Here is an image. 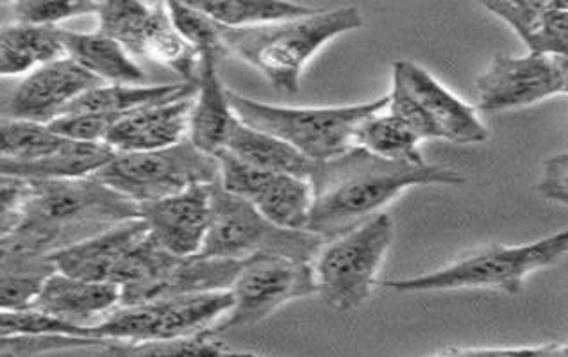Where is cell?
Wrapping results in <instances>:
<instances>
[{"label": "cell", "mask_w": 568, "mask_h": 357, "mask_svg": "<svg viewBox=\"0 0 568 357\" xmlns=\"http://www.w3.org/2000/svg\"><path fill=\"white\" fill-rule=\"evenodd\" d=\"M462 183L465 177L456 170L383 160L365 149L353 147L335 160L313 165V204L306 231L331 242L379 215L381 207L399 197L404 190Z\"/></svg>", "instance_id": "obj_2"}, {"label": "cell", "mask_w": 568, "mask_h": 357, "mask_svg": "<svg viewBox=\"0 0 568 357\" xmlns=\"http://www.w3.org/2000/svg\"><path fill=\"white\" fill-rule=\"evenodd\" d=\"M227 99L240 122L280 137L313 163L335 160L351 151L359 125L389 104V95H386L342 108H284L253 101L230 88Z\"/></svg>", "instance_id": "obj_4"}, {"label": "cell", "mask_w": 568, "mask_h": 357, "mask_svg": "<svg viewBox=\"0 0 568 357\" xmlns=\"http://www.w3.org/2000/svg\"><path fill=\"white\" fill-rule=\"evenodd\" d=\"M558 64L559 75H561V88L564 93H568V58H555Z\"/></svg>", "instance_id": "obj_40"}, {"label": "cell", "mask_w": 568, "mask_h": 357, "mask_svg": "<svg viewBox=\"0 0 568 357\" xmlns=\"http://www.w3.org/2000/svg\"><path fill=\"white\" fill-rule=\"evenodd\" d=\"M124 119V116H122ZM120 116L97 115V113H83V115H64L55 119L49 128L55 134L67 137L70 142L104 143L111 128L119 122Z\"/></svg>", "instance_id": "obj_37"}, {"label": "cell", "mask_w": 568, "mask_h": 357, "mask_svg": "<svg viewBox=\"0 0 568 357\" xmlns=\"http://www.w3.org/2000/svg\"><path fill=\"white\" fill-rule=\"evenodd\" d=\"M526 43L529 54L568 58V2H485Z\"/></svg>", "instance_id": "obj_19"}, {"label": "cell", "mask_w": 568, "mask_h": 357, "mask_svg": "<svg viewBox=\"0 0 568 357\" xmlns=\"http://www.w3.org/2000/svg\"><path fill=\"white\" fill-rule=\"evenodd\" d=\"M211 184H195L163 201L140 204L154 242L174 256H199L211 227Z\"/></svg>", "instance_id": "obj_14"}, {"label": "cell", "mask_w": 568, "mask_h": 357, "mask_svg": "<svg viewBox=\"0 0 568 357\" xmlns=\"http://www.w3.org/2000/svg\"><path fill=\"white\" fill-rule=\"evenodd\" d=\"M363 14L354 6L318 10L303 19L268 23L257 28H222L225 49L265 75L281 93L294 95L307 61L322 47L345 32L362 28Z\"/></svg>", "instance_id": "obj_3"}, {"label": "cell", "mask_w": 568, "mask_h": 357, "mask_svg": "<svg viewBox=\"0 0 568 357\" xmlns=\"http://www.w3.org/2000/svg\"><path fill=\"white\" fill-rule=\"evenodd\" d=\"M211 227L199 253L207 259L245 262L268 254L312 263L327 243L318 234L277 227L251 202L225 192L221 183L211 184Z\"/></svg>", "instance_id": "obj_5"}, {"label": "cell", "mask_w": 568, "mask_h": 357, "mask_svg": "<svg viewBox=\"0 0 568 357\" xmlns=\"http://www.w3.org/2000/svg\"><path fill=\"white\" fill-rule=\"evenodd\" d=\"M197 95V84H161V86H124V84H101L90 92L79 96L78 101L63 111V115H97L122 116L134 111L151 108V105L166 104V102L189 99Z\"/></svg>", "instance_id": "obj_23"}, {"label": "cell", "mask_w": 568, "mask_h": 357, "mask_svg": "<svg viewBox=\"0 0 568 357\" xmlns=\"http://www.w3.org/2000/svg\"><path fill=\"white\" fill-rule=\"evenodd\" d=\"M538 193L549 201L568 206V152L546 161L538 183Z\"/></svg>", "instance_id": "obj_38"}, {"label": "cell", "mask_w": 568, "mask_h": 357, "mask_svg": "<svg viewBox=\"0 0 568 357\" xmlns=\"http://www.w3.org/2000/svg\"><path fill=\"white\" fill-rule=\"evenodd\" d=\"M243 265L245 262L175 256L174 262L170 263L156 279L136 288H122V300L119 307L154 303L161 298L227 292L233 288Z\"/></svg>", "instance_id": "obj_16"}, {"label": "cell", "mask_w": 568, "mask_h": 357, "mask_svg": "<svg viewBox=\"0 0 568 357\" xmlns=\"http://www.w3.org/2000/svg\"><path fill=\"white\" fill-rule=\"evenodd\" d=\"M559 344L523 348H453L433 357H555Z\"/></svg>", "instance_id": "obj_39"}, {"label": "cell", "mask_w": 568, "mask_h": 357, "mask_svg": "<svg viewBox=\"0 0 568 357\" xmlns=\"http://www.w3.org/2000/svg\"><path fill=\"white\" fill-rule=\"evenodd\" d=\"M101 79L64 58L32 70L2 101V119L49 125L79 96L101 86Z\"/></svg>", "instance_id": "obj_13"}, {"label": "cell", "mask_w": 568, "mask_h": 357, "mask_svg": "<svg viewBox=\"0 0 568 357\" xmlns=\"http://www.w3.org/2000/svg\"><path fill=\"white\" fill-rule=\"evenodd\" d=\"M0 307L2 312L32 309L43 286L58 272L51 256L0 253Z\"/></svg>", "instance_id": "obj_28"}, {"label": "cell", "mask_w": 568, "mask_h": 357, "mask_svg": "<svg viewBox=\"0 0 568 357\" xmlns=\"http://www.w3.org/2000/svg\"><path fill=\"white\" fill-rule=\"evenodd\" d=\"M134 218H140V204L97 178H28L19 210L0 221V253L52 256Z\"/></svg>", "instance_id": "obj_1"}, {"label": "cell", "mask_w": 568, "mask_h": 357, "mask_svg": "<svg viewBox=\"0 0 568 357\" xmlns=\"http://www.w3.org/2000/svg\"><path fill=\"white\" fill-rule=\"evenodd\" d=\"M116 152L105 143L69 142L54 156L34 163H17L0 160L2 175L32 178V181H67V178H87L104 169Z\"/></svg>", "instance_id": "obj_25"}, {"label": "cell", "mask_w": 568, "mask_h": 357, "mask_svg": "<svg viewBox=\"0 0 568 357\" xmlns=\"http://www.w3.org/2000/svg\"><path fill=\"white\" fill-rule=\"evenodd\" d=\"M149 234L142 218L115 225L93 238L52 254L51 259L61 274L92 283L116 284L120 268L129 254Z\"/></svg>", "instance_id": "obj_17"}, {"label": "cell", "mask_w": 568, "mask_h": 357, "mask_svg": "<svg viewBox=\"0 0 568 357\" xmlns=\"http://www.w3.org/2000/svg\"><path fill=\"white\" fill-rule=\"evenodd\" d=\"M216 61L213 55H202L197 95L190 113L189 140L199 151L210 156L224 151L236 120L227 99V88L222 84L221 75L216 72Z\"/></svg>", "instance_id": "obj_21"}, {"label": "cell", "mask_w": 568, "mask_h": 357, "mask_svg": "<svg viewBox=\"0 0 568 357\" xmlns=\"http://www.w3.org/2000/svg\"><path fill=\"white\" fill-rule=\"evenodd\" d=\"M99 183L136 204L163 201L195 184L221 183L216 156L199 151L189 137L163 151L119 154L99 170Z\"/></svg>", "instance_id": "obj_7"}, {"label": "cell", "mask_w": 568, "mask_h": 357, "mask_svg": "<svg viewBox=\"0 0 568 357\" xmlns=\"http://www.w3.org/2000/svg\"><path fill=\"white\" fill-rule=\"evenodd\" d=\"M555 357H568V341L567 344H559L558 353Z\"/></svg>", "instance_id": "obj_41"}, {"label": "cell", "mask_w": 568, "mask_h": 357, "mask_svg": "<svg viewBox=\"0 0 568 357\" xmlns=\"http://www.w3.org/2000/svg\"><path fill=\"white\" fill-rule=\"evenodd\" d=\"M565 254H568V230L520 247L491 245L442 271L409 279L386 280L385 286L400 294L488 288L514 295L523 289L527 275L555 265Z\"/></svg>", "instance_id": "obj_6"}, {"label": "cell", "mask_w": 568, "mask_h": 357, "mask_svg": "<svg viewBox=\"0 0 568 357\" xmlns=\"http://www.w3.org/2000/svg\"><path fill=\"white\" fill-rule=\"evenodd\" d=\"M102 357H224L230 353L213 330L174 339L115 341L101 348Z\"/></svg>", "instance_id": "obj_31"}, {"label": "cell", "mask_w": 568, "mask_h": 357, "mask_svg": "<svg viewBox=\"0 0 568 357\" xmlns=\"http://www.w3.org/2000/svg\"><path fill=\"white\" fill-rule=\"evenodd\" d=\"M67 49L63 29L55 26H23L2 23L0 31V74H26L34 67L64 60Z\"/></svg>", "instance_id": "obj_24"}, {"label": "cell", "mask_w": 568, "mask_h": 357, "mask_svg": "<svg viewBox=\"0 0 568 357\" xmlns=\"http://www.w3.org/2000/svg\"><path fill=\"white\" fill-rule=\"evenodd\" d=\"M224 357H260L256 356V354H248V353H227Z\"/></svg>", "instance_id": "obj_42"}, {"label": "cell", "mask_w": 568, "mask_h": 357, "mask_svg": "<svg viewBox=\"0 0 568 357\" xmlns=\"http://www.w3.org/2000/svg\"><path fill=\"white\" fill-rule=\"evenodd\" d=\"M227 292L161 298L138 306L116 307L101 324L90 326V336L115 341H152L199 335L233 309Z\"/></svg>", "instance_id": "obj_10"}, {"label": "cell", "mask_w": 568, "mask_h": 357, "mask_svg": "<svg viewBox=\"0 0 568 357\" xmlns=\"http://www.w3.org/2000/svg\"><path fill=\"white\" fill-rule=\"evenodd\" d=\"M120 300L122 286L119 284L92 283L55 272L38 295L37 303L32 304V309L78 326H92L90 322L97 316L115 312Z\"/></svg>", "instance_id": "obj_20"}, {"label": "cell", "mask_w": 568, "mask_h": 357, "mask_svg": "<svg viewBox=\"0 0 568 357\" xmlns=\"http://www.w3.org/2000/svg\"><path fill=\"white\" fill-rule=\"evenodd\" d=\"M10 8L11 23L55 26L81 14L99 13L101 2L92 0H19L4 4Z\"/></svg>", "instance_id": "obj_34"}, {"label": "cell", "mask_w": 568, "mask_h": 357, "mask_svg": "<svg viewBox=\"0 0 568 357\" xmlns=\"http://www.w3.org/2000/svg\"><path fill=\"white\" fill-rule=\"evenodd\" d=\"M193 101L195 96H189L129 113L111 128L104 143L119 154L174 147L189 137Z\"/></svg>", "instance_id": "obj_18"}, {"label": "cell", "mask_w": 568, "mask_h": 357, "mask_svg": "<svg viewBox=\"0 0 568 357\" xmlns=\"http://www.w3.org/2000/svg\"><path fill=\"white\" fill-rule=\"evenodd\" d=\"M110 339L60 335L2 336V357H34L72 348L105 347Z\"/></svg>", "instance_id": "obj_36"}, {"label": "cell", "mask_w": 568, "mask_h": 357, "mask_svg": "<svg viewBox=\"0 0 568 357\" xmlns=\"http://www.w3.org/2000/svg\"><path fill=\"white\" fill-rule=\"evenodd\" d=\"M0 333L2 336L19 335H60L92 338L90 326H78L58 316L47 315L38 309L26 312H0Z\"/></svg>", "instance_id": "obj_35"}, {"label": "cell", "mask_w": 568, "mask_h": 357, "mask_svg": "<svg viewBox=\"0 0 568 357\" xmlns=\"http://www.w3.org/2000/svg\"><path fill=\"white\" fill-rule=\"evenodd\" d=\"M418 140L399 119L392 113H376L359 125L354 147H362L374 156L412 165H424L426 161L418 151Z\"/></svg>", "instance_id": "obj_30"}, {"label": "cell", "mask_w": 568, "mask_h": 357, "mask_svg": "<svg viewBox=\"0 0 568 357\" xmlns=\"http://www.w3.org/2000/svg\"><path fill=\"white\" fill-rule=\"evenodd\" d=\"M97 14L99 31L122 43L129 54L163 64L186 83L197 84L201 55L175 29L166 2L110 0L101 2Z\"/></svg>", "instance_id": "obj_9"}, {"label": "cell", "mask_w": 568, "mask_h": 357, "mask_svg": "<svg viewBox=\"0 0 568 357\" xmlns=\"http://www.w3.org/2000/svg\"><path fill=\"white\" fill-rule=\"evenodd\" d=\"M170 19L174 22L175 29L181 32V37L199 52V55H213V58H224L230 54L225 49L224 38H222L221 23L210 19L206 13L199 11L190 2H166Z\"/></svg>", "instance_id": "obj_33"}, {"label": "cell", "mask_w": 568, "mask_h": 357, "mask_svg": "<svg viewBox=\"0 0 568 357\" xmlns=\"http://www.w3.org/2000/svg\"><path fill=\"white\" fill-rule=\"evenodd\" d=\"M2 160L17 163H34L54 156L67 147L70 140L55 134L49 125L22 122V120L2 119Z\"/></svg>", "instance_id": "obj_32"}, {"label": "cell", "mask_w": 568, "mask_h": 357, "mask_svg": "<svg viewBox=\"0 0 568 357\" xmlns=\"http://www.w3.org/2000/svg\"><path fill=\"white\" fill-rule=\"evenodd\" d=\"M224 151L265 172L295 175L306 181H310L315 165L288 143L281 142L280 137L248 128L239 119L234 120Z\"/></svg>", "instance_id": "obj_26"}, {"label": "cell", "mask_w": 568, "mask_h": 357, "mask_svg": "<svg viewBox=\"0 0 568 357\" xmlns=\"http://www.w3.org/2000/svg\"><path fill=\"white\" fill-rule=\"evenodd\" d=\"M392 239L394 221L379 213L322 247L313 268L318 292L331 307L351 312L371 297Z\"/></svg>", "instance_id": "obj_8"}, {"label": "cell", "mask_w": 568, "mask_h": 357, "mask_svg": "<svg viewBox=\"0 0 568 357\" xmlns=\"http://www.w3.org/2000/svg\"><path fill=\"white\" fill-rule=\"evenodd\" d=\"M316 292L318 286L312 263L292 262L288 257L268 254L248 257L231 288L233 309L211 330L219 336L225 330L256 326L290 300Z\"/></svg>", "instance_id": "obj_11"}, {"label": "cell", "mask_w": 568, "mask_h": 357, "mask_svg": "<svg viewBox=\"0 0 568 357\" xmlns=\"http://www.w3.org/2000/svg\"><path fill=\"white\" fill-rule=\"evenodd\" d=\"M394 84L403 88L420 105L424 115L435 128L438 140L454 143H483L488 140V129L473 105L459 101L458 96L453 95L417 63L395 61Z\"/></svg>", "instance_id": "obj_15"}, {"label": "cell", "mask_w": 568, "mask_h": 357, "mask_svg": "<svg viewBox=\"0 0 568 357\" xmlns=\"http://www.w3.org/2000/svg\"><path fill=\"white\" fill-rule=\"evenodd\" d=\"M251 204L277 227L306 231L313 204L312 184L295 175L272 174Z\"/></svg>", "instance_id": "obj_27"}, {"label": "cell", "mask_w": 568, "mask_h": 357, "mask_svg": "<svg viewBox=\"0 0 568 357\" xmlns=\"http://www.w3.org/2000/svg\"><path fill=\"white\" fill-rule=\"evenodd\" d=\"M63 43L67 55L81 69L101 79L102 83L142 86L148 75L142 67L131 58L125 47L101 31L74 32L63 29Z\"/></svg>", "instance_id": "obj_22"}, {"label": "cell", "mask_w": 568, "mask_h": 357, "mask_svg": "<svg viewBox=\"0 0 568 357\" xmlns=\"http://www.w3.org/2000/svg\"><path fill=\"white\" fill-rule=\"evenodd\" d=\"M210 19L221 23L222 28L243 29L268 26V23L286 22L303 19L316 13L318 8L274 2V0H204L190 2Z\"/></svg>", "instance_id": "obj_29"}, {"label": "cell", "mask_w": 568, "mask_h": 357, "mask_svg": "<svg viewBox=\"0 0 568 357\" xmlns=\"http://www.w3.org/2000/svg\"><path fill=\"white\" fill-rule=\"evenodd\" d=\"M564 93L552 55H497L477 79L479 110L485 113L518 110Z\"/></svg>", "instance_id": "obj_12"}]
</instances>
